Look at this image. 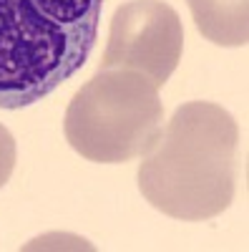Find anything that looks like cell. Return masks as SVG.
Returning a JSON list of instances; mask_svg holds the SVG:
<instances>
[{
	"mask_svg": "<svg viewBox=\"0 0 249 252\" xmlns=\"http://www.w3.org/2000/svg\"><path fill=\"white\" fill-rule=\"evenodd\" d=\"M184 51L179 13L164 0H129L116 8L101 68L143 73L161 89L176 71Z\"/></svg>",
	"mask_w": 249,
	"mask_h": 252,
	"instance_id": "obj_4",
	"label": "cell"
},
{
	"mask_svg": "<svg viewBox=\"0 0 249 252\" xmlns=\"http://www.w3.org/2000/svg\"><path fill=\"white\" fill-rule=\"evenodd\" d=\"M196 31L224 48L249 43V0H186Z\"/></svg>",
	"mask_w": 249,
	"mask_h": 252,
	"instance_id": "obj_5",
	"label": "cell"
},
{
	"mask_svg": "<svg viewBox=\"0 0 249 252\" xmlns=\"http://www.w3.org/2000/svg\"><path fill=\"white\" fill-rule=\"evenodd\" d=\"M159 89L138 73L98 68L73 94L63 134L71 149L96 164H123L146 157L161 136Z\"/></svg>",
	"mask_w": 249,
	"mask_h": 252,
	"instance_id": "obj_3",
	"label": "cell"
},
{
	"mask_svg": "<svg viewBox=\"0 0 249 252\" xmlns=\"http://www.w3.org/2000/svg\"><path fill=\"white\" fill-rule=\"evenodd\" d=\"M101 10L103 0H0V109L33 106L86 66Z\"/></svg>",
	"mask_w": 249,
	"mask_h": 252,
	"instance_id": "obj_2",
	"label": "cell"
},
{
	"mask_svg": "<svg viewBox=\"0 0 249 252\" xmlns=\"http://www.w3.org/2000/svg\"><path fill=\"white\" fill-rule=\"evenodd\" d=\"M239 126L212 101L181 103L138 166V189L161 215L204 222L221 215L237 192Z\"/></svg>",
	"mask_w": 249,
	"mask_h": 252,
	"instance_id": "obj_1",
	"label": "cell"
},
{
	"mask_svg": "<svg viewBox=\"0 0 249 252\" xmlns=\"http://www.w3.org/2000/svg\"><path fill=\"white\" fill-rule=\"evenodd\" d=\"M15 157H18L15 139H13V134L5 129V126L0 124V189L8 184V179H10V174L15 169Z\"/></svg>",
	"mask_w": 249,
	"mask_h": 252,
	"instance_id": "obj_6",
	"label": "cell"
}]
</instances>
